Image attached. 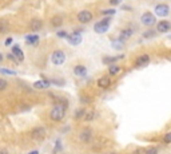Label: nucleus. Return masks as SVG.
<instances>
[{
  "instance_id": "obj_36",
  "label": "nucleus",
  "mask_w": 171,
  "mask_h": 154,
  "mask_svg": "<svg viewBox=\"0 0 171 154\" xmlns=\"http://www.w3.org/2000/svg\"><path fill=\"white\" fill-rule=\"evenodd\" d=\"M107 154H116V153H107Z\"/></svg>"
},
{
  "instance_id": "obj_33",
  "label": "nucleus",
  "mask_w": 171,
  "mask_h": 154,
  "mask_svg": "<svg viewBox=\"0 0 171 154\" xmlns=\"http://www.w3.org/2000/svg\"><path fill=\"white\" fill-rule=\"evenodd\" d=\"M0 154H8V150L7 149H0Z\"/></svg>"
},
{
  "instance_id": "obj_4",
  "label": "nucleus",
  "mask_w": 171,
  "mask_h": 154,
  "mask_svg": "<svg viewBox=\"0 0 171 154\" xmlns=\"http://www.w3.org/2000/svg\"><path fill=\"white\" fill-rule=\"evenodd\" d=\"M76 18H78V20L80 23H90L92 20V13L90 12V11H87V9H83V11H80L79 13H78V16H76Z\"/></svg>"
},
{
  "instance_id": "obj_9",
  "label": "nucleus",
  "mask_w": 171,
  "mask_h": 154,
  "mask_svg": "<svg viewBox=\"0 0 171 154\" xmlns=\"http://www.w3.org/2000/svg\"><path fill=\"white\" fill-rule=\"evenodd\" d=\"M170 28H171L170 22H166V20H162V22H159L158 24H156V30H158V32H167Z\"/></svg>"
},
{
  "instance_id": "obj_11",
  "label": "nucleus",
  "mask_w": 171,
  "mask_h": 154,
  "mask_svg": "<svg viewBox=\"0 0 171 154\" xmlns=\"http://www.w3.org/2000/svg\"><path fill=\"white\" fill-rule=\"evenodd\" d=\"M149 63H150V56L149 55H142L136 59L135 65H136V67H143V66H147Z\"/></svg>"
},
{
  "instance_id": "obj_22",
  "label": "nucleus",
  "mask_w": 171,
  "mask_h": 154,
  "mask_svg": "<svg viewBox=\"0 0 171 154\" xmlns=\"http://www.w3.org/2000/svg\"><path fill=\"white\" fill-rule=\"evenodd\" d=\"M95 111H88V113H86V115H84V119L86 121H92L94 118H95Z\"/></svg>"
},
{
  "instance_id": "obj_24",
  "label": "nucleus",
  "mask_w": 171,
  "mask_h": 154,
  "mask_svg": "<svg viewBox=\"0 0 171 154\" xmlns=\"http://www.w3.org/2000/svg\"><path fill=\"white\" fill-rule=\"evenodd\" d=\"M84 115H86V111H84V110H83V109H80V110H78V111L75 113V118H76V119L82 118V117H83V118H84Z\"/></svg>"
},
{
  "instance_id": "obj_16",
  "label": "nucleus",
  "mask_w": 171,
  "mask_h": 154,
  "mask_svg": "<svg viewBox=\"0 0 171 154\" xmlns=\"http://www.w3.org/2000/svg\"><path fill=\"white\" fill-rule=\"evenodd\" d=\"M29 27H31L32 31H39V30L42 28V20H40V19H32Z\"/></svg>"
},
{
  "instance_id": "obj_15",
  "label": "nucleus",
  "mask_w": 171,
  "mask_h": 154,
  "mask_svg": "<svg viewBox=\"0 0 171 154\" xmlns=\"http://www.w3.org/2000/svg\"><path fill=\"white\" fill-rule=\"evenodd\" d=\"M50 85H51V83H50L48 80L43 79V80H38V82L33 83V87H35V89H47V87H50Z\"/></svg>"
},
{
  "instance_id": "obj_21",
  "label": "nucleus",
  "mask_w": 171,
  "mask_h": 154,
  "mask_svg": "<svg viewBox=\"0 0 171 154\" xmlns=\"http://www.w3.org/2000/svg\"><path fill=\"white\" fill-rule=\"evenodd\" d=\"M108 71H110V74H111V75H116V74L120 72V67H119V66H111Z\"/></svg>"
},
{
  "instance_id": "obj_26",
  "label": "nucleus",
  "mask_w": 171,
  "mask_h": 154,
  "mask_svg": "<svg viewBox=\"0 0 171 154\" xmlns=\"http://www.w3.org/2000/svg\"><path fill=\"white\" fill-rule=\"evenodd\" d=\"M5 87H7V80L0 79V91H2V90H4Z\"/></svg>"
},
{
  "instance_id": "obj_8",
  "label": "nucleus",
  "mask_w": 171,
  "mask_h": 154,
  "mask_svg": "<svg viewBox=\"0 0 171 154\" xmlns=\"http://www.w3.org/2000/svg\"><path fill=\"white\" fill-rule=\"evenodd\" d=\"M67 40H68L70 44L78 46V44H80V42H82V35H80L79 32H74V33H71V35L68 36V38H67Z\"/></svg>"
},
{
  "instance_id": "obj_20",
  "label": "nucleus",
  "mask_w": 171,
  "mask_h": 154,
  "mask_svg": "<svg viewBox=\"0 0 171 154\" xmlns=\"http://www.w3.org/2000/svg\"><path fill=\"white\" fill-rule=\"evenodd\" d=\"M51 23H52L53 27H59V26H62V23H63V18H60V16H55V18L51 20Z\"/></svg>"
},
{
  "instance_id": "obj_35",
  "label": "nucleus",
  "mask_w": 171,
  "mask_h": 154,
  "mask_svg": "<svg viewBox=\"0 0 171 154\" xmlns=\"http://www.w3.org/2000/svg\"><path fill=\"white\" fill-rule=\"evenodd\" d=\"M2 59H3V55H2V54H0V62H2Z\"/></svg>"
},
{
  "instance_id": "obj_30",
  "label": "nucleus",
  "mask_w": 171,
  "mask_h": 154,
  "mask_svg": "<svg viewBox=\"0 0 171 154\" xmlns=\"http://www.w3.org/2000/svg\"><path fill=\"white\" fill-rule=\"evenodd\" d=\"M154 35H155V32H154V31H149V32L143 33V36H145V38H150V36H154Z\"/></svg>"
},
{
  "instance_id": "obj_23",
  "label": "nucleus",
  "mask_w": 171,
  "mask_h": 154,
  "mask_svg": "<svg viewBox=\"0 0 171 154\" xmlns=\"http://www.w3.org/2000/svg\"><path fill=\"white\" fill-rule=\"evenodd\" d=\"M0 72L5 74V75H16V71H12V70H8V68H0Z\"/></svg>"
},
{
  "instance_id": "obj_12",
  "label": "nucleus",
  "mask_w": 171,
  "mask_h": 154,
  "mask_svg": "<svg viewBox=\"0 0 171 154\" xmlns=\"http://www.w3.org/2000/svg\"><path fill=\"white\" fill-rule=\"evenodd\" d=\"M91 138H92V131L90 129H86L80 133V139H82L83 142H90Z\"/></svg>"
},
{
  "instance_id": "obj_10",
  "label": "nucleus",
  "mask_w": 171,
  "mask_h": 154,
  "mask_svg": "<svg viewBox=\"0 0 171 154\" xmlns=\"http://www.w3.org/2000/svg\"><path fill=\"white\" fill-rule=\"evenodd\" d=\"M12 54L16 56L18 62H23V60H24V54H23V51L20 50L19 46H13L12 47Z\"/></svg>"
},
{
  "instance_id": "obj_1",
  "label": "nucleus",
  "mask_w": 171,
  "mask_h": 154,
  "mask_svg": "<svg viewBox=\"0 0 171 154\" xmlns=\"http://www.w3.org/2000/svg\"><path fill=\"white\" fill-rule=\"evenodd\" d=\"M64 115H66V106H63V105L53 106V109L51 110V114H50L51 119H53V121L63 119V118H64Z\"/></svg>"
},
{
  "instance_id": "obj_13",
  "label": "nucleus",
  "mask_w": 171,
  "mask_h": 154,
  "mask_svg": "<svg viewBox=\"0 0 171 154\" xmlns=\"http://www.w3.org/2000/svg\"><path fill=\"white\" fill-rule=\"evenodd\" d=\"M134 33V31L131 28H126V30H123L122 32H120V35H119V40L120 42H125V40H127L128 38H131V35Z\"/></svg>"
},
{
  "instance_id": "obj_28",
  "label": "nucleus",
  "mask_w": 171,
  "mask_h": 154,
  "mask_svg": "<svg viewBox=\"0 0 171 154\" xmlns=\"http://www.w3.org/2000/svg\"><path fill=\"white\" fill-rule=\"evenodd\" d=\"M165 142L166 143H171V131L167 133L166 135H165Z\"/></svg>"
},
{
  "instance_id": "obj_19",
  "label": "nucleus",
  "mask_w": 171,
  "mask_h": 154,
  "mask_svg": "<svg viewBox=\"0 0 171 154\" xmlns=\"http://www.w3.org/2000/svg\"><path fill=\"white\" fill-rule=\"evenodd\" d=\"M120 58H123V55H120V56H107V58L103 59V63H104V65H111V63H114L115 60H118Z\"/></svg>"
},
{
  "instance_id": "obj_2",
  "label": "nucleus",
  "mask_w": 171,
  "mask_h": 154,
  "mask_svg": "<svg viewBox=\"0 0 171 154\" xmlns=\"http://www.w3.org/2000/svg\"><path fill=\"white\" fill-rule=\"evenodd\" d=\"M110 22H111V18H104V19L100 20V22H98L95 24V27H94L95 32H98V33H104V32H107L108 26H110Z\"/></svg>"
},
{
  "instance_id": "obj_27",
  "label": "nucleus",
  "mask_w": 171,
  "mask_h": 154,
  "mask_svg": "<svg viewBox=\"0 0 171 154\" xmlns=\"http://www.w3.org/2000/svg\"><path fill=\"white\" fill-rule=\"evenodd\" d=\"M103 15H114L115 13V9H104V11H102Z\"/></svg>"
},
{
  "instance_id": "obj_7",
  "label": "nucleus",
  "mask_w": 171,
  "mask_h": 154,
  "mask_svg": "<svg viewBox=\"0 0 171 154\" xmlns=\"http://www.w3.org/2000/svg\"><path fill=\"white\" fill-rule=\"evenodd\" d=\"M169 12H170L169 5H166V4H158V5H155V15H158V16H166V15H169Z\"/></svg>"
},
{
  "instance_id": "obj_14",
  "label": "nucleus",
  "mask_w": 171,
  "mask_h": 154,
  "mask_svg": "<svg viewBox=\"0 0 171 154\" xmlns=\"http://www.w3.org/2000/svg\"><path fill=\"white\" fill-rule=\"evenodd\" d=\"M74 74H75V75H78V76H84L87 74V68L84 66H82V65L75 66V67H74Z\"/></svg>"
},
{
  "instance_id": "obj_6",
  "label": "nucleus",
  "mask_w": 171,
  "mask_h": 154,
  "mask_svg": "<svg viewBox=\"0 0 171 154\" xmlns=\"http://www.w3.org/2000/svg\"><path fill=\"white\" fill-rule=\"evenodd\" d=\"M31 135H32V138H35V139H43V138L46 137V130H44V127H42V126L35 127V129L32 130Z\"/></svg>"
},
{
  "instance_id": "obj_5",
  "label": "nucleus",
  "mask_w": 171,
  "mask_h": 154,
  "mask_svg": "<svg viewBox=\"0 0 171 154\" xmlns=\"http://www.w3.org/2000/svg\"><path fill=\"white\" fill-rule=\"evenodd\" d=\"M155 16L152 15L151 12H146V13H143L142 15V23L145 26H152V24H155Z\"/></svg>"
},
{
  "instance_id": "obj_17",
  "label": "nucleus",
  "mask_w": 171,
  "mask_h": 154,
  "mask_svg": "<svg viewBox=\"0 0 171 154\" xmlns=\"http://www.w3.org/2000/svg\"><path fill=\"white\" fill-rule=\"evenodd\" d=\"M110 85H111V80L107 78V76H103V78H100L98 80V86L102 87V89H107Z\"/></svg>"
},
{
  "instance_id": "obj_32",
  "label": "nucleus",
  "mask_w": 171,
  "mask_h": 154,
  "mask_svg": "<svg viewBox=\"0 0 171 154\" xmlns=\"http://www.w3.org/2000/svg\"><path fill=\"white\" fill-rule=\"evenodd\" d=\"M110 3H111L112 5H115V4H119L120 0H110Z\"/></svg>"
},
{
  "instance_id": "obj_29",
  "label": "nucleus",
  "mask_w": 171,
  "mask_h": 154,
  "mask_svg": "<svg viewBox=\"0 0 171 154\" xmlns=\"http://www.w3.org/2000/svg\"><path fill=\"white\" fill-rule=\"evenodd\" d=\"M58 36H60V38H68V33H67L66 31H59L58 32Z\"/></svg>"
},
{
  "instance_id": "obj_18",
  "label": "nucleus",
  "mask_w": 171,
  "mask_h": 154,
  "mask_svg": "<svg viewBox=\"0 0 171 154\" xmlns=\"http://www.w3.org/2000/svg\"><path fill=\"white\" fill-rule=\"evenodd\" d=\"M38 42H39V36L38 35H28L26 38V43H27V44L35 46V44H38Z\"/></svg>"
},
{
  "instance_id": "obj_3",
  "label": "nucleus",
  "mask_w": 171,
  "mask_h": 154,
  "mask_svg": "<svg viewBox=\"0 0 171 154\" xmlns=\"http://www.w3.org/2000/svg\"><path fill=\"white\" fill-rule=\"evenodd\" d=\"M51 59H52L53 65L60 66V65H63V63L66 62V54L63 52V51H55V52L52 54Z\"/></svg>"
},
{
  "instance_id": "obj_34",
  "label": "nucleus",
  "mask_w": 171,
  "mask_h": 154,
  "mask_svg": "<svg viewBox=\"0 0 171 154\" xmlns=\"http://www.w3.org/2000/svg\"><path fill=\"white\" fill-rule=\"evenodd\" d=\"M29 154H39V152H31Z\"/></svg>"
},
{
  "instance_id": "obj_25",
  "label": "nucleus",
  "mask_w": 171,
  "mask_h": 154,
  "mask_svg": "<svg viewBox=\"0 0 171 154\" xmlns=\"http://www.w3.org/2000/svg\"><path fill=\"white\" fill-rule=\"evenodd\" d=\"M146 154H158V149H156V147H150L146 152Z\"/></svg>"
},
{
  "instance_id": "obj_31",
  "label": "nucleus",
  "mask_w": 171,
  "mask_h": 154,
  "mask_svg": "<svg viewBox=\"0 0 171 154\" xmlns=\"http://www.w3.org/2000/svg\"><path fill=\"white\" fill-rule=\"evenodd\" d=\"M12 40H13L12 38H8V39L5 40V43H4V44H5V46H9V44H11V43H12Z\"/></svg>"
}]
</instances>
